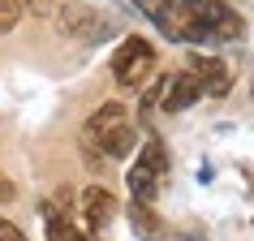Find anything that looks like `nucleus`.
Segmentation results:
<instances>
[{
    "mask_svg": "<svg viewBox=\"0 0 254 241\" xmlns=\"http://www.w3.org/2000/svg\"><path fill=\"white\" fill-rule=\"evenodd\" d=\"M138 142V125L129 120L125 104H104L95 108L86 125H82V147L91 155H104V160H125Z\"/></svg>",
    "mask_w": 254,
    "mask_h": 241,
    "instance_id": "obj_1",
    "label": "nucleus"
},
{
    "mask_svg": "<svg viewBox=\"0 0 254 241\" xmlns=\"http://www.w3.org/2000/svg\"><path fill=\"white\" fill-rule=\"evenodd\" d=\"M151 69H155V48H151L142 35L121 39L117 56H112V78H117V86H125V91H138V86L151 78Z\"/></svg>",
    "mask_w": 254,
    "mask_h": 241,
    "instance_id": "obj_2",
    "label": "nucleus"
},
{
    "mask_svg": "<svg viewBox=\"0 0 254 241\" xmlns=\"http://www.w3.org/2000/svg\"><path fill=\"white\" fill-rule=\"evenodd\" d=\"M164 173H168V151H164L160 138H147L142 155H138L134 168L125 173V185H129V194H134L138 202H151L155 189H160V181H164Z\"/></svg>",
    "mask_w": 254,
    "mask_h": 241,
    "instance_id": "obj_3",
    "label": "nucleus"
},
{
    "mask_svg": "<svg viewBox=\"0 0 254 241\" xmlns=\"http://www.w3.org/2000/svg\"><path fill=\"white\" fill-rule=\"evenodd\" d=\"M56 26L65 30L69 39H82V43H99V39H108V22L95 13L86 0H65V4L56 9Z\"/></svg>",
    "mask_w": 254,
    "mask_h": 241,
    "instance_id": "obj_4",
    "label": "nucleus"
},
{
    "mask_svg": "<svg viewBox=\"0 0 254 241\" xmlns=\"http://www.w3.org/2000/svg\"><path fill=\"white\" fill-rule=\"evenodd\" d=\"M186 4L194 9V17L207 26V35H211V39L233 43V39H241V35H246L241 13H237V9H228L224 0H186Z\"/></svg>",
    "mask_w": 254,
    "mask_h": 241,
    "instance_id": "obj_5",
    "label": "nucleus"
},
{
    "mask_svg": "<svg viewBox=\"0 0 254 241\" xmlns=\"http://www.w3.org/2000/svg\"><path fill=\"white\" fill-rule=\"evenodd\" d=\"M155 26H160L173 43H207L211 39L207 26L194 17V9H190L186 0H164V13L155 17Z\"/></svg>",
    "mask_w": 254,
    "mask_h": 241,
    "instance_id": "obj_6",
    "label": "nucleus"
},
{
    "mask_svg": "<svg viewBox=\"0 0 254 241\" xmlns=\"http://www.w3.org/2000/svg\"><path fill=\"white\" fill-rule=\"evenodd\" d=\"M186 73H194V82L202 86V95H211V99H224V95L233 91V73H228V65L220 56H190Z\"/></svg>",
    "mask_w": 254,
    "mask_h": 241,
    "instance_id": "obj_7",
    "label": "nucleus"
},
{
    "mask_svg": "<svg viewBox=\"0 0 254 241\" xmlns=\"http://www.w3.org/2000/svg\"><path fill=\"white\" fill-rule=\"evenodd\" d=\"M78 207H82V220H86L91 233H104V228L117 220V194L104 189V185H86L78 194Z\"/></svg>",
    "mask_w": 254,
    "mask_h": 241,
    "instance_id": "obj_8",
    "label": "nucleus"
},
{
    "mask_svg": "<svg viewBox=\"0 0 254 241\" xmlns=\"http://www.w3.org/2000/svg\"><path fill=\"white\" fill-rule=\"evenodd\" d=\"M202 99V86L194 82V73H177V78H168V91H164L160 108L164 112H186V108H194Z\"/></svg>",
    "mask_w": 254,
    "mask_h": 241,
    "instance_id": "obj_9",
    "label": "nucleus"
},
{
    "mask_svg": "<svg viewBox=\"0 0 254 241\" xmlns=\"http://www.w3.org/2000/svg\"><path fill=\"white\" fill-rule=\"evenodd\" d=\"M129 224L142 241H164V220L151 211V202H138V198L129 202Z\"/></svg>",
    "mask_w": 254,
    "mask_h": 241,
    "instance_id": "obj_10",
    "label": "nucleus"
},
{
    "mask_svg": "<svg viewBox=\"0 0 254 241\" xmlns=\"http://www.w3.org/2000/svg\"><path fill=\"white\" fill-rule=\"evenodd\" d=\"M43 220H48V241H86V233L65 220L61 202H43Z\"/></svg>",
    "mask_w": 254,
    "mask_h": 241,
    "instance_id": "obj_11",
    "label": "nucleus"
},
{
    "mask_svg": "<svg viewBox=\"0 0 254 241\" xmlns=\"http://www.w3.org/2000/svg\"><path fill=\"white\" fill-rule=\"evenodd\" d=\"M22 13H26L22 0H0V35H9V30L22 22Z\"/></svg>",
    "mask_w": 254,
    "mask_h": 241,
    "instance_id": "obj_12",
    "label": "nucleus"
},
{
    "mask_svg": "<svg viewBox=\"0 0 254 241\" xmlns=\"http://www.w3.org/2000/svg\"><path fill=\"white\" fill-rule=\"evenodd\" d=\"M56 9H61L56 0H30V13L35 17H56Z\"/></svg>",
    "mask_w": 254,
    "mask_h": 241,
    "instance_id": "obj_13",
    "label": "nucleus"
},
{
    "mask_svg": "<svg viewBox=\"0 0 254 241\" xmlns=\"http://www.w3.org/2000/svg\"><path fill=\"white\" fill-rule=\"evenodd\" d=\"M134 4H138V9H142V13L151 17V22H155V17L164 13V0H134Z\"/></svg>",
    "mask_w": 254,
    "mask_h": 241,
    "instance_id": "obj_14",
    "label": "nucleus"
},
{
    "mask_svg": "<svg viewBox=\"0 0 254 241\" xmlns=\"http://www.w3.org/2000/svg\"><path fill=\"white\" fill-rule=\"evenodd\" d=\"M0 241H26V237H22V228H17V224L0 220Z\"/></svg>",
    "mask_w": 254,
    "mask_h": 241,
    "instance_id": "obj_15",
    "label": "nucleus"
},
{
    "mask_svg": "<svg viewBox=\"0 0 254 241\" xmlns=\"http://www.w3.org/2000/svg\"><path fill=\"white\" fill-rule=\"evenodd\" d=\"M9 198H17V189H13L9 177H0V202H9Z\"/></svg>",
    "mask_w": 254,
    "mask_h": 241,
    "instance_id": "obj_16",
    "label": "nucleus"
}]
</instances>
